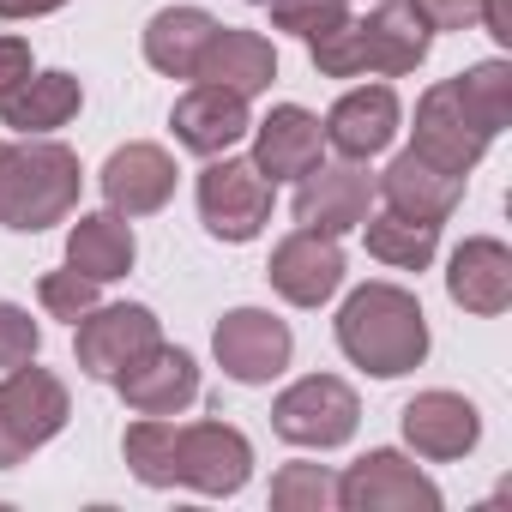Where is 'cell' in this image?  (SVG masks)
<instances>
[{
  "label": "cell",
  "mask_w": 512,
  "mask_h": 512,
  "mask_svg": "<svg viewBox=\"0 0 512 512\" xmlns=\"http://www.w3.org/2000/svg\"><path fill=\"white\" fill-rule=\"evenodd\" d=\"M127 470L145 488H199V494H241L253 476V446L229 422H175L139 416L121 434Z\"/></svg>",
  "instance_id": "cell-1"
},
{
  "label": "cell",
  "mask_w": 512,
  "mask_h": 512,
  "mask_svg": "<svg viewBox=\"0 0 512 512\" xmlns=\"http://www.w3.org/2000/svg\"><path fill=\"white\" fill-rule=\"evenodd\" d=\"M338 350L380 374V380H398L410 368H422L428 356V320H422V302L398 284H362L344 308H338Z\"/></svg>",
  "instance_id": "cell-2"
},
{
  "label": "cell",
  "mask_w": 512,
  "mask_h": 512,
  "mask_svg": "<svg viewBox=\"0 0 512 512\" xmlns=\"http://www.w3.org/2000/svg\"><path fill=\"white\" fill-rule=\"evenodd\" d=\"M428 37L434 31L404 7V0H380V13L344 19L326 37H314L308 55H314V67L326 79H362V73L398 79V73H416L428 61Z\"/></svg>",
  "instance_id": "cell-3"
},
{
  "label": "cell",
  "mask_w": 512,
  "mask_h": 512,
  "mask_svg": "<svg viewBox=\"0 0 512 512\" xmlns=\"http://www.w3.org/2000/svg\"><path fill=\"white\" fill-rule=\"evenodd\" d=\"M79 157L55 139H31V145H7L0 157V229L19 235H43L55 223L73 217L79 205Z\"/></svg>",
  "instance_id": "cell-4"
},
{
  "label": "cell",
  "mask_w": 512,
  "mask_h": 512,
  "mask_svg": "<svg viewBox=\"0 0 512 512\" xmlns=\"http://www.w3.org/2000/svg\"><path fill=\"white\" fill-rule=\"evenodd\" d=\"M67 416V386L49 368H7L0 380V470H19L37 446H49L67 428Z\"/></svg>",
  "instance_id": "cell-5"
},
{
  "label": "cell",
  "mask_w": 512,
  "mask_h": 512,
  "mask_svg": "<svg viewBox=\"0 0 512 512\" xmlns=\"http://www.w3.org/2000/svg\"><path fill=\"white\" fill-rule=\"evenodd\" d=\"M356 422H362V398H356L338 374H308V380H296L290 392H278V404H272L278 440L314 446V452L344 446V440L356 434Z\"/></svg>",
  "instance_id": "cell-6"
},
{
  "label": "cell",
  "mask_w": 512,
  "mask_h": 512,
  "mask_svg": "<svg viewBox=\"0 0 512 512\" xmlns=\"http://www.w3.org/2000/svg\"><path fill=\"white\" fill-rule=\"evenodd\" d=\"M199 223L217 241H253L272 223V181L253 169V157H211L199 175Z\"/></svg>",
  "instance_id": "cell-7"
},
{
  "label": "cell",
  "mask_w": 512,
  "mask_h": 512,
  "mask_svg": "<svg viewBox=\"0 0 512 512\" xmlns=\"http://www.w3.org/2000/svg\"><path fill=\"white\" fill-rule=\"evenodd\" d=\"M488 127L470 115V103L458 97V79H440L434 91H422V103H416V157H428V163H440V169H452V175H470L476 163H482V151H488Z\"/></svg>",
  "instance_id": "cell-8"
},
{
  "label": "cell",
  "mask_w": 512,
  "mask_h": 512,
  "mask_svg": "<svg viewBox=\"0 0 512 512\" xmlns=\"http://www.w3.org/2000/svg\"><path fill=\"white\" fill-rule=\"evenodd\" d=\"M211 350H217V368H223L235 386H266V380H278V374L290 368L296 338H290V326L272 320L266 308H235V314L217 320Z\"/></svg>",
  "instance_id": "cell-9"
},
{
  "label": "cell",
  "mask_w": 512,
  "mask_h": 512,
  "mask_svg": "<svg viewBox=\"0 0 512 512\" xmlns=\"http://www.w3.org/2000/svg\"><path fill=\"white\" fill-rule=\"evenodd\" d=\"M338 506L350 512H440V488L398 452H368L338 476Z\"/></svg>",
  "instance_id": "cell-10"
},
{
  "label": "cell",
  "mask_w": 512,
  "mask_h": 512,
  "mask_svg": "<svg viewBox=\"0 0 512 512\" xmlns=\"http://www.w3.org/2000/svg\"><path fill=\"white\" fill-rule=\"evenodd\" d=\"M266 278L290 308H320V302H332L344 290V247H338V235L296 229V235H284L272 247Z\"/></svg>",
  "instance_id": "cell-11"
},
{
  "label": "cell",
  "mask_w": 512,
  "mask_h": 512,
  "mask_svg": "<svg viewBox=\"0 0 512 512\" xmlns=\"http://www.w3.org/2000/svg\"><path fill=\"white\" fill-rule=\"evenodd\" d=\"M368 205H374V175L362 169V163H314L308 175H302V187H296V223L302 229H320V235H350V229H362V217H368Z\"/></svg>",
  "instance_id": "cell-12"
},
{
  "label": "cell",
  "mask_w": 512,
  "mask_h": 512,
  "mask_svg": "<svg viewBox=\"0 0 512 512\" xmlns=\"http://www.w3.org/2000/svg\"><path fill=\"white\" fill-rule=\"evenodd\" d=\"M163 338L157 314L139 308V302H115V308H91L79 320V338H73V356H79V374L91 380H115L139 350H151Z\"/></svg>",
  "instance_id": "cell-13"
},
{
  "label": "cell",
  "mask_w": 512,
  "mask_h": 512,
  "mask_svg": "<svg viewBox=\"0 0 512 512\" xmlns=\"http://www.w3.org/2000/svg\"><path fill=\"white\" fill-rule=\"evenodd\" d=\"M115 392L133 416H181L193 398H199V362L175 344H151L139 350L121 374H115Z\"/></svg>",
  "instance_id": "cell-14"
},
{
  "label": "cell",
  "mask_w": 512,
  "mask_h": 512,
  "mask_svg": "<svg viewBox=\"0 0 512 512\" xmlns=\"http://www.w3.org/2000/svg\"><path fill=\"white\" fill-rule=\"evenodd\" d=\"M169 127H175V145H187L193 157H223V151H235L253 133L247 97L241 91H223V85H193L169 109Z\"/></svg>",
  "instance_id": "cell-15"
},
{
  "label": "cell",
  "mask_w": 512,
  "mask_h": 512,
  "mask_svg": "<svg viewBox=\"0 0 512 512\" xmlns=\"http://www.w3.org/2000/svg\"><path fill=\"white\" fill-rule=\"evenodd\" d=\"M97 187H103L109 211H121V217H151V211H163L169 193H175V157H169L163 145H145V139H139V145H121V151H109Z\"/></svg>",
  "instance_id": "cell-16"
},
{
  "label": "cell",
  "mask_w": 512,
  "mask_h": 512,
  "mask_svg": "<svg viewBox=\"0 0 512 512\" xmlns=\"http://www.w3.org/2000/svg\"><path fill=\"white\" fill-rule=\"evenodd\" d=\"M446 296L476 314V320H494L512 308V253L506 241L494 235H470L458 253H452V266H446Z\"/></svg>",
  "instance_id": "cell-17"
},
{
  "label": "cell",
  "mask_w": 512,
  "mask_h": 512,
  "mask_svg": "<svg viewBox=\"0 0 512 512\" xmlns=\"http://www.w3.org/2000/svg\"><path fill=\"white\" fill-rule=\"evenodd\" d=\"M320 157H326L320 115H308L302 103H284V109H272L260 127H253V169H260L272 187L278 181H302Z\"/></svg>",
  "instance_id": "cell-18"
},
{
  "label": "cell",
  "mask_w": 512,
  "mask_h": 512,
  "mask_svg": "<svg viewBox=\"0 0 512 512\" xmlns=\"http://www.w3.org/2000/svg\"><path fill=\"white\" fill-rule=\"evenodd\" d=\"M398 428H404V440H410L422 458H434V464L464 458V452L482 440V416H476V404L458 398V392H416V398L404 404Z\"/></svg>",
  "instance_id": "cell-19"
},
{
  "label": "cell",
  "mask_w": 512,
  "mask_h": 512,
  "mask_svg": "<svg viewBox=\"0 0 512 512\" xmlns=\"http://www.w3.org/2000/svg\"><path fill=\"white\" fill-rule=\"evenodd\" d=\"M320 133H326V145H332L338 157H350V163L380 157V151L398 139V97H392V85H362V91L338 97Z\"/></svg>",
  "instance_id": "cell-20"
},
{
  "label": "cell",
  "mask_w": 512,
  "mask_h": 512,
  "mask_svg": "<svg viewBox=\"0 0 512 512\" xmlns=\"http://www.w3.org/2000/svg\"><path fill=\"white\" fill-rule=\"evenodd\" d=\"M374 187H380L386 211L416 217V223H434V229H440V223L458 211V199H464V175H452V169H440V163H428V157H416V151L392 157V169H386Z\"/></svg>",
  "instance_id": "cell-21"
},
{
  "label": "cell",
  "mask_w": 512,
  "mask_h": 512,
  "mask_svg": "<svg viewBox=\"0 0 512 512\" xmlns=\"http://www.w3.org/2000/svg\"><path fill=\"white\" fill-rule=\"evenodd\" d=\"M199 85H223V91H241V97H260L272 79H278V49L260 37V31H229L217 25L199 67H193Z\"/></svg>",
  "instance_id": "cell-22"
},
{
  "label": "cell",
  "mask_w": 512,
  "mask_h": 512,
  "mask_svg": "<svg viewBox=\"0 0 512 512\" xmlns=\"http://www.w3.org/2000/svg\"><path fill=\"white\" fill-rule=\"evenodd\" d=\"M79 109H85V91H79L73 73H31L13 91H0V127H13L25 139L61 133Z\"/></svg>",
  "instance_id": "cell-23"
},
{
  "label": "cell",
  "mask_w": 512,
  "mask_h": 512,
  "mask_svg": "<svg viewBox=\"0 0 512 512\" xmlns=\"http://www.w3.org/2000/svg\"><path fill=\"white\" fill-rule=\"evenodd\" d=\"M133 260H139V241H133V223H127L121 211H91V217H79L73 235H67V266L85 272L91 284L127 278Z\"/></svg>",
  "instance_id": "cell-24"
},
{
  "label": "cell",
  "mask_w": 512,
  "mask_h": 512,
  "mask_svg": "<svg viewBox=\"0 0 512 512\" xmlns=\"http://www.w3.org/2000/svg\"><path fill=\"white\" fill-rule=\"evenodd\" d=\"M217 19L205 7H163L151 25H145V61L163 73V79H193L205 43H211Z\"/></svg>",
  "instance_id": "cell-25"
},
{
  "label": "cell",
  "mask_w": 512,
  "mask_h": 512,
  "mask_svg": "<svg viewBox=\"0 0 512 512\" xmlns=\"http://www.w3.org/2000/svg\"><path fill=\"white\" fill-rule=\"evenodd\" d=\"M362 229H368V253H374L380 266H398V272L434 266V247H440V229H434V223L380 211V217H362Z\"/></svg>",
  "instance_id": "cell-26"
},
{
  "label": "cell",
  "mask_w": 512,
  "mask_h": 512,
  "mask_svg": "<svg viewBox=\"0 0 512 512\" xmlns=\"http://www.w3.org/2000/svg\"><path fill=\"white\" fill-rule=\"evenodd\" d=\"M458 97L470 103V115H476L488 133H500V127L512 121V67H506V61L470 67V73L458 79Z\"/></svg>",
  "instance_id": "cell-27"
},
{
  "label": "cell",
  "mask_w": 512,
  "mask_h": 512,
  "mask_svg": "<svg viewBox=\"0 0 512 512\" xmlns=\"http://www.w3.org/2000/svg\"><path fill=\"white\" fill-rule=\"evenodd\" d=\"M272 506L278 512H326V506H338V476L326 464H284L272 476Z\"/></svg>",
  "instance_id": "cell-28"
},
{
  "label": "cell",
  "mask_w": 512,
  "mask_h": 512,
  "mask_svg": "<svg viewBox=\"0 0 512 512\" xmlns=\"http://www.w3.org/2000/svg\"><path fill=\"white\" fill-rule=\"evenodd\" d=\"M266 7H272V25L302 37V43H314V37H326L332 25L350 19V0H266Z\"/></svg>",
  "instance_id": "cell-29"
},
{
  "label": "cell",
  "mask_w": 512,
  "mask_h": 512,
  "mask_svg": "<svg viewBox=\"0 0 512 512\" xmlns=\"http://www.w3.org/2000/svg\"><path fill=\"white\" fill-rule=\"evenodd\" d=\"M37 302L49 308V320H67V326H79L91 308H97V284L85 278V272H49L43 284H37Z\"/></svg>",
  "instance_id": "cell-30"
},
{
  "label": "cell",
  "mask_w": 512,
  "mask_h": 512,
  "mask_svg": "<svg viewBox=\"0 0 512 512\" xmlns=\"http://www.w3.org/2000/svg\"><path fill=\"white\" fill-rule=\"evenodd\" d=\"M37 350H43L37 320L13 302H0V368H25V362H37Z\"/></svg>",
  "instance_id": "cell-31"
},
{
  "label": "cell",
  "mask_w": 512,
  "mask_h": 512,
  "mask_svg": "<svg viewBox=\"0 0 512 512\" xmlns=\"http://www.w3.org/2000/svg\"><path fill=\"white\" fill-rule=\"evenodd\" d=\"M404 7H410L428 31H470V25H482V7H488V0H404Z\"/></svg>",
  "instance_id": "cell-32"
},
{
  "label": "cell",
  "mask_w": 512,
  "mask_h": 512,
  "mask_svg": "<svg viewBox=\"0 0 512 512\" xmlns=\"http://www.w3.org/2000/svg\"><path fill=\"white\" fill-rule=\"evenodd\" d=\"M19 79H31V43L25 37H0V91H13Z\"/></svg>",
  "instance_id": "cell-33"
},
{
  "label": "cell",
  "mask_w": 512,
  "mask_h": 512,
  "mask_svg": "<svg viewBox=\"0 0 512 512\" xmlns=\"http://www.w3.org/2000/svg\"><path fill=\"white\" fill-rule=\"evenodd\" d=\"M67 0H0V19H43V13H61Z\"/></svg>",
  "instance_id": "cell-34"
},
{
  "label": "cell",
  "mask_w": 512,
  "mask_h": 512,
  "mask_svg": "<svg viewBox=\"0 0 512 512\" xmlns=\"http://www.w3.org/2000/svg\"><path fill=\"white\" fill-rule=\"evenodd\" d=\"M247 7H266V0H247Z\"/></svg>",
  "instance_id": "cell-35"
},
{
  "label": "cell",
  "mask_w": 512,
  "mask_h": 512,
  "mask_svg": "<svg viewBox=\"0 0 512 512\" xmlns=\"http://www.w3.org/2000/svg\"><path fill=\"white\" fill-rule=\"evenodd\" d=\"M0 157H7V145H0Z\"/></svg>",
  "instance_id": "cell-36"
}]
</instances>
